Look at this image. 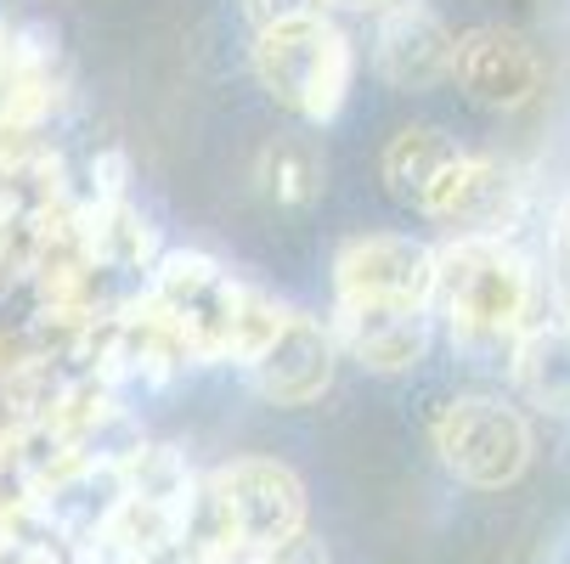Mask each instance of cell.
Segmentation results:
<instances>
[{
  "label": "cell",
  "mask_w": 570,
  "mask_h": 564,
  "mask_svg": "<svg viewBox=\"0 0 570 564\" xmlns=\"http://www.w3.org/2000/svg\"><path fill=\"white\" fill-rule=\"evenodd\" d=\"M435 249L430 310L463 356H509L525 328L553 316V288L520 237H446Z\"/></svg>",
  "instance_id": "6da1fadb"
},
{
  "label": "cell",
  "mask_w": 570,
  "mask_h": 564,
  "mask_svg": "<svg viewBox=\"0 0 570 564\" xmlns=\"http://www.w3.org/2000/svg\"><path fill=\"white\" fill-rule=\"evenodd\" d=\"M249 73L283 113H294L305 130H322L356 91V40L334 23V12L255 29Z\"/></svg>",
  "instance_id": "7a4b0ae2"
},
{
  "label": "cell",
  "mask_w": 570,
  "mask_h": 564,
  "mask_svg": "<svg viewBox=\"0 0 570 564\" xmlns=\"http://www.w3.org/2000/svg\"><path fill=\"white\" fill-rule=\"evenodd\" d=\"M430 446L441 468L469 492H509L537 457V429L514 400L492 389H463L430 418Z\"/></svg>",
  "instance_id": "3957f363"
},
{
  "label": "cell",
  "mask_w": 570,
  "mask_h": 564,
  "mask_svg": "<svg viewBox=\"0 0 570 564\" xmlns=\"http://www.w3.org/2000/svg\"><path fill=\"white\" fill-rule=\"evenodd\" d=\"M243 283H249V277L226 271V266H220L215 255H204V249H170V255L153 260L147 294L176 316V328H181L187 345H193V362H198V367H220V362H232Z\"/></svg>",
  "instance_id": "277c9868"
},
{
  "label": "cell",
  "mask_w": 570,
  "mask_h": 564,
  "mask_svg": "<svg viewBox=\"0 0 570 564\" xmlns=\"http://www.w3.org/2000/svg\"><path fill=\"white\" fill-rule=\"evenodd\" d=\"M424 220L446 226L452 237H520L531 215V176L503 152H458L446 176L430 187Z\"/></svg>",
  "instance_id": "5b68a950"
},
{
  "label": "cell",
  "mask_w": 570,
  "mask_h": 564,
  "mask_svg": "<svg viewBox=\"0 0 570 564\" xmlns=\"http://www.w3.org/2000/svg\"><path fill=\"white\" fill-rule=\"evenodd\" d=\"M328 328L345 350L373 378H406L430 362L435 345V310L406 305V299H334Z\"/></svg>",
  "instance_id": "8992f818"
},
{
  "label": "cell",
  "mask_w": 570,
  "mask_h": 564,
  "mask_svg": "<svg viewBox=\"0 0 570 564\" xmlns=\"http://www.w3.org/2000/svg\"><path fill=\"white\" fill-rule=\"evenodd\" d=\"M435 244L413 231H362L334 255V299H435Z\"/></svg>",
  "instance_id": "52a82bcc"
},
{
  "label": "cell",
  "mask_w": 570,
  "mask_h": 564,
  "mask_svg": "<svg viewBox=\"0 0 570 564\" xmlns=\"http://www.w3.org/2000/svg\"><path fill=\"white\" fill-rule=\"evenodd\" d=\"M340 339L328 328V316H311L294 305V316L283 321V334L243 367L249 373V389L272 407H316L322 395L334 389L340 373Z\"/></svg>",
  "instance_id": "ba28073f"
},
{
  "label": "cell",
  "mask_w": 570,
  "mask_h": 564,
  "mask_svg": "<svg viewBox=\"0 0 570 564\" xmlns=\"http://www.w3.org/2000/svg\"><path fill=\"white\" fill-rule=\"evenodd\" d=\"M452 79H458V91L474 108H485V113H520V108H531L542 97V79L548 73H542L537 46L520 29L480 23V29L458 34V68H452Z\"/></svg>",
  "instance_id": "9c48e42d"
},
{
  "label": "cell",
  "mask_w": 570,
  "mask_h": 564,
  "mask_svg": "<svg viewBox=\"0 0 570 564\" xmlns=\"http://www.w3.org/2000/svg\"><path fill=\"white\" fill-rule=\"evenodd\" d=\"M458 68V34L424 0H395L373 18V73L390 91H435Z\"/></svg>",
  "instance_id": "30bf717a"
},
{
  "label": "cell",
  "mask_w": 570,
  "mask_h": 564,
  "mask_svg": "<svg viewBox=\"0 0 570 564\" xmlns=\"http://www.w3.org/2000/svg\"><path fill=\"white\" fill-rule=\"evenodd\" d=\"M509 378L514 395L542 418H570V316H542L537 328H525L509 350Z\"/></svg>",
  "instance_id": "8fae6325"
},
{
  "label": "cell",
  "mask_w": 570,
  "mask_h": 564,
  "mask_svg": "<svg viewBox=\"0 0 570 564\" xmlns=\"http://www.w3.org/2000/svg\"><path fill=\"white\" fill-rule=\"evenodd\" d=\"M458 152H463V147H458L446 130H435V125H401V130L384 141V152H379L384 192H390L395 204H406V209H424L430 187L446 176V165H452Z\"/></svg>",
  "instance_id": "7c38bea8"
},
{
  "label": "cell",
  "mask_w": 570,
  "mask_h": 564,
  "mask_svg": "<svg viewBox=\"0 0 570 564\" xmlns=\"http://www.w3.org/2000/svg\"><path fill=\"white\" fill-rule=\"evenodd\" d=\"M322 181H328V158H322L316 136L305 130H277L261 141L255 152V187L283 204V209H305L322 198Z\"/></svg>",
  "instance_id": "4fadbf2b"
},
{
  "label": "cell",
  "mask_w": 570,
  "mask_h": 564,
  "mask_svg": "<svg viewBox=\"0 0 570 564\" xmlns=\"http://www.w3.org/2000/svg\"><path fill=\"white\" fill-rule=\"evenodd\" d=\"M119 479H125L130 497L165 503L176 514L198 508V479H193V468L176 446H130V457L119 463Z\"/></svg>",
  "instance_id": "5bb4252c"
},
{
  "label": "cell",
  "mask_w": 570,
  "mask_h": 564,
  "mask_svg": "<svg viewBox=\"0 0 570 564\" xmlns=\"http://www.w3.org/2000/svg\"><path fill=\"white\" fill-rule=\"evenodd\" d=\"M316 12H328V0H243V18H249V29H277V23L316 18Z\"/></svg>",
  "instance_id": "9a60e30c"
},
{
  "label": "cell",
  "mask_w": 570,
  "mask_h": 564,
  "mask_svg": "<svg viewBox=\"0 0 570 564\" xmlns=\"http://www.w3.org/2000/svg\"><path fill=\"white\" fill-rule=\"evenodd\" d=\"M548 255H553V283H570V192L553 204V220H548Z\"/></svg>",
  "instance_id": "2e32d148"
},
{
  "label": "cell",
  "mask_w": 570,
  "mask_h": 564,
  "mask_svg": "<svg viewBox=\"0 0 570 564\" xmlns=\"http://www.w3.org/2000/svg\"><path fill=\"white\" fill-rule=\"evenodd\" d=\"M390 7H395V0H328V12H351V18H379Z\"/></svg>",
  "instance_id": "e0dca14e"
},
{
  "label": "cell",
  "mask_w": 570,
  "mask_h": 564,
  "mask_svg": "<svg viewBox=\"0 0 570 564\" xmlns=\"http://www.w3.org/2000/svg\"><path fill=\"white\" fill-rule=\"evenodd\" d=\"M553 305H559V316H570V283H553Z\"/></svg>",
  "instance_id": "ac0fdd59"
}]
</instances>
